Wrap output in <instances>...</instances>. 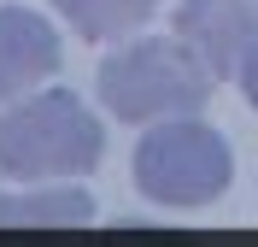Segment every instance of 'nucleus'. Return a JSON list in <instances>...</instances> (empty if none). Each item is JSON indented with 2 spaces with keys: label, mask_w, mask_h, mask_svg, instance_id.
<instances>
[{
  "label": "nucleus",
  "mask_w": 258,
  "mask_h": 247,
  "mask_svg": "<svg viewBox=\"0 0 258 247\" xmlns=\"http://www.w3.org/2000/svg\"><path fill=\"white\" fill-rule=\"evenodd\" d=\"M153 6H159V0H59V12L71 18V30H77L82 41H117V35H129L135 24H147Z\"/></svg>",
  "instance_id": "obj_7"
},
{
  "label": "nucleus",
  "mask_w": 258,
  "mask_h": 247,
  "mask_svg": "<svg viewBox=\"0 0 258 247\" xmlns=\"http://www.w3.org/2000/svg\"><path fill=\"white\" fill-rule=\"evenodd\" d=\"M229 177H235L229 141L211 124H194V112L159 118L135 147V182L159 206H206L229 188Z\"/></svg>",
  "instance_id": "obj_3"
},
{
  "label": "nucleus",
  "mask_w": 258,
  "mask_h": 247,
  "mask_svg": "<svg viewBox=\"0 0 258 247\" xmlns=\"http://www.w3.org/2000/svg\"><path fill=\"white\" fill-rule=\"evenodd\" d=\"M252 30H258V0H182L176 6V35L206 59L211 77H235Z\"/></svg>",
  "instance_id": "obj_4"
},
{
  "label": "nucleus",
  "mask_w": 258,
  "mask_h": 247,
  "mask_svg": "<svg viewBox=\"0 0 258 247\" xmlns=\"http://www.w3.org/2000/svg\"><path fill=\"white\" fill-rule=\"evenodd\" d=\"M59 71V35L41 12L0 6V106L12 94H30L41 77Z\"/></svg>",
  "instance_id": "obj_5"
},
{
  "label": "nucleus",
  "mask_w": 258,
  "mask_h": 247,
  "mask_svg": "<svg viewBox=\"0 0 258 247\" xmlns=\"http://www.w3.org/2000/svg\"><path fill=\"white\" fill-rule=\"evenodd\" d=\"M211 71L188 41H129L100 65V100L123 124H159L188 118L211 100Z\"/></svg>",
  "instance_id": "obj_2"
},
{
  "label": "nucleus",
  "mask_w": 258,
  "mask_h": 247,
  "mask_svg": "<svg viewBox=\"0 0 258 247\" xmlns=\"http://www.w3.org/2000/svg\"><path fill=\"white\" fill-rule=\"evenodd\" d=\"M235 82H241V94L258 106V30L246 35V47H241V65H235Z\"/></svg>",
  "instance_id": "obj_8"
},
{
  "label": "nucleus",
  "mask_w": 258,
  "mask_h": 247,
  "mask_svg": "<svg viewBox=\"0 0 258 247\" xmlns=\"http://www.w3.org/2000/svg\"><path fill=\"white\" fill-rule=\"evenodd\" d=\"M94 218V200L82 188H47V194H18L0 200V230H71V224H88Z\"/></svg>",
  "instance_id": "obj_6"
},
{
  "label": "nucleus",
  "mask_w": 258,
  "mask_h": 247,
  "mask_svg": "<svg viewBox=\"0 0 258 247\" xmlns=\"http://www.w3.org/2000/svg\"><path fill=\"white\" fill-rule=\"evenodd\" d=\"M100 153H106V130L71 88H47L0 112V171L18 182L82 177L100 165Z\"/></svg>",
  "instance_id": "obj_1"
}]
</instances>
